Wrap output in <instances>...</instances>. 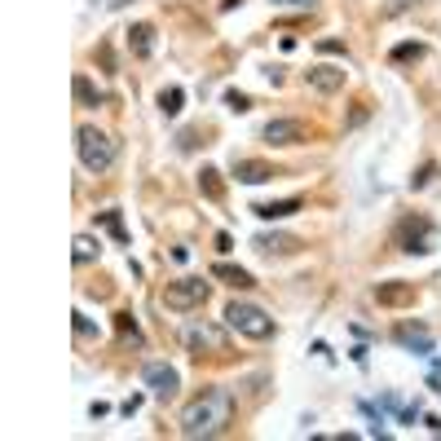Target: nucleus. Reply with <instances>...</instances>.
<instances>
[{
  "mask_svg": "<svg viewBox=\"0 0 441 441\" xmlns=\"http://www.w3.org/2000/svg\"><path fill=\"white\" fill-rule=\"evenodd\" d=\"M230 419H234V397H230V388L212 384V388H203L194 402H186V411H181V437H190V441H199V437H221L225 428H230Z\"/></svg>",
  "mask_w": 441,
  "mask_h": 441,
  "instance_id": "obj_1",
  "label": "nucleus"
},
{
  "mask_svg": "<svg viewBox=\"0 0 441 441\" xmlns=\"http://www.w3.org/2000/svg\"><path fill=\"white\" fill-rule=\"evenodd\" d=\"M75 155L89 172H110L115 159H120V141L110 133H102V128H93V124H79L75 128Z\"/></svg>",
  "mask_w": 441,
  "mask_h": 441,
  "instance_id": "obj_2",
  "label": "nucleus"
},
{
  "mask_svg": "<svg viewBox=\"0 0 441 441\" xmlns=\"http://www.w3.org/2000/svg\"><path fill=\"white\" fill-rule=\"evenodd\" d=\"M225 326H230L234 335H243V340H269L274 335V318L260 305H248V300L225 305Z\"/></svg>",
  "mask_w": 441,
  "mask_h": 441,
  "instance_id": "obj_3",
  "label": "nucleus"
},
{
  "mask_svg": "<svg viewBox=\"0 0 441 441\" xmlns=\"http://www.w3.org/2000/svg\"><path fill=\"white\" fill-rule=\"evenodd\" d=\"M207 296H212V283L186 274V279H172L168 287H163V309H172V314H194V309L207 305Z\"/></svg>",
  "mask_w": 441,
  "mask_h": 441,
  "instance_id": "obj_4",
  "label": "nucleus"
},
{
  "mask_svg": "<svg viewBox=\"0 0 441 441\" xmlns=\"http://www.w3.org/2000/svg\"><path fill=\"white\" fill-rule=\"evenodd\" d=\"M309 137H314V128L305 120H269L260 128V141L265 146H305Z\"/></svg>",
  "mask_w": 441,
  "mask_h": 441,
  "instance_id": "obj_5",
  "label": "nucleus"
},
{
  "mask_svg": "<svg viewBox=\"0 0 441 441\" xmlns=\"http://www.w3.org/2000/svg\"><path fill=\"white\" fill-rule=\"evenodd\" d=\"M141 380H146V388H151L159 402H172V397H177V388H181V375H177L168 362H146Z\"/></svg>",
  "mask_w": 441,
  "mask_h": 441,
  "instance_id": "obj_6",
  "label": "nucleus"
},
{
  "mask_svg": "<svg viewBox=\"0 0 441 441\" xmlns=\"http://www.w3.org/2000/svg\"><path fill=\"white\" fill-rule=\"evenodd\" d=\"M428 234H433V225H428V221L406 217V221L397 225V248H402V252H411V256H423V252H428Z\"/></svg>",
  "mask_w": 441,
  "mask_h": 441,
  "instance_id": "obj_7",
  "label": "nucleus"
},
{
  "mask_svg": "<svg viewBox=\"0 0 441 441\" xmlns=\"http://www.w3.org/2000/svg\"><path fill=\"white\" fill-rule=\"evenodd\" d=\"M186 345H190V353H199V357H203V349L207 353H225V335L217 331V326H207V322H190L186 326Z\"/></svg>",
  "mask_w": 441,
  "mask_h": 441,
  "instance_id": "obj_8",
  "label": "nucleus"
},
{
  "mask_svg": "<svg viewBox=\"0 0 441 441\" xmlns=\"http://www.w3.org/2000/svg\"><path fill=\"white\" fill-rule=\"evenodd\" d=\"M305 84L314 89V93H326V97H331V93L345 89V67H326V62H322V67H309V71H305Z\"/></svg>",
  "mask_w": 441,
  "mask_h": 441,
  "instance_id": "obj_9",
  "label": "nucleus"
},
{
  "mask_svg": "<svg viewBox=\"0 0 441 441\" xmlns=\"http://www.w3.org/2000/svg\"><path fill=\"white\" fill-rule=\"evenodd\" d=\"M415 283H380L371 291V300L375 305H384V309H402V305H415Z\"/></svg>",
  "mask_w": 441,
  "mask_h": 441,
  "instance_id": "obj_10",
  "label": "nucleus"
},
{
  "mask_svg": "<svg viewBox=\"0 0 441 441\" xmlns=\"http://www.w3.org/2000/svg\"><path fill=\"white\" fill-rule=\"evenodd\" d=\"M305 248V238L296 234H256V252H265V256H296Z\"/></svg>",
  "mask_w": 441,
  "mask_h": 441,
  "instance_id": "obj_11",
  "label": "nucleus"
},
{
  "mask_svg": "<svg viewBox=\"0 0 441 441\" xmlns=\"http://www.w3.org/2000/svg\"><path fill=\"white\" fill-rule=\"evenodd\" d=\"M234 177H238L243 186H260V181H269V177H279V168L265 163V159H238L234 163Z\"/></svg>",
  "mask_w": 441,
  "mask_h": 441,
  "instance_id": "obj_12",
  "label": "nucleus"
},
{
  "mask_svg": "<svg viewBox=\"0 0 441 441\" xmlns=\"http://www.w3.org/2000/svg\"><path fill=\"white\" fill-rule=\"evenodd\" d=\"M393 335L406 349H415V353H433V335H428V326H419V322H397Z\"/></svg>",
  "mask_w": 441,
  "mask_h": 441,
  "instance_id": "obj_13",
  "label": "nucleus"
},
{
  "mask_svg": "<svg viewBox=\"0 0 441 441\" xmlns=\"http://www.w3.org/2000/svg\"><path fill=\"white\" fill-rule=\"evenodd\" d=\"M212 279H221L225 287H234V291H252V287H256V279H252L248 269L225 265V260H217V265H212Z\"/></svg>",
  "mask_w": 441,
  "mask_h": 441,
  "instance_id": "obj_14",
  "label": "nucleus"
},
{
  "mask_svg": "<svg viewBox=\"0 0 441 441\" xmlns=\"http://www.w3.org/2000/svg\"><path fill=\"white\" fill-rule=\"evenodd\" d=\"M128 49H133V58H151L155 53V27L151 23H133L128 27Z\"/></svg>",
  "mask_w": 441,
  "mask_h": 441,
  "instance_id": "obj_15",
  "label": "nucleus"
},
{
  "mask_svg": "<svg viewBox=\"0 0 441 441\" xmlns=\"http://www.w3.org/2000/svg\"><path fill=\"white\" fill-rule=\"evenodd\" d=\"M305 207V199H279V203H256L252 212L260 221H283V217H291V212H300Z\"/></svg>",
  "mask_w": 441,
  "mask_h": 441,
  "instance_id": "obj_16",
  "label": "nucleus"
},
{
  "mask_svg": "<svg viewBox=\"0 0 441 441\" xmlns=\"http://www.w3.org/2000/svg\"><path fill=\"white\" fill-rule=\"evenodd\" d=\"M97 252H102V243H97L93 234H75V243H71V256L79 260V265H89V260H97Z\"/></svg>",
  "mask_w": 441,
  "mask_h": 441,
  "instance_id": "obj_17",
  "label": "nucleus"
},
{
  "mask_svg": "<svg viewBox=\"0 0 441 441\" xmlns=\"http://www.w3.org/2000/svg\"><path fill=\"white\" fill-rule=\"evenodd\" d=\"M71 89H75V102H79V106H102V93L89 84V75H75Z\"/></svg>",
  "mask_w": 441,
  "mask_h": 441,
  "instance_id": "obj_18",
  "label": "nucleus"
},
{
  "mask_svg": "<svg viewBox=\"0 0 441 441\" xmlns=\"http://www.w3.org/2000/svg\"><path fill=\"white\" fill-rule=\"evenodd\" d=\"M181 102H186V89H163L159 93V110H163V115H181Z\"/></svg>",
  "mask_w": 441,
  "mask_h": 441,
  "instance_id": "obj_19",
  "label": "nucleus"
},
{
  "mask_svg": "<svg viewBox=\"0 0 441 441\" xmlns=\"http://www.w3.org/2000/svg\"><path fill=\"white\" fill-rule=\"evenodd\" d=\"M199 190L207 194L212 203H217V199H221V172H217V168H203V172H199Z\"/></svg>",
  "mask_w": 441,
  "mask_h": 441,
  "instance_id": "obj_20",
  "label": "nucleus"
},
{
  "mask_svg": "<svg viewBox=\"0 0 441 441\" xmlns=\"http://www.w3.org/2000/svg\"><path fill=\"white\" fill-rule=\"evenodd\" d=\"M225 106H230V110H238V115H243V110L252 106V97H248V93H238V89H230V93H225Z\"/></svg>",
  "mask_w": 441,
  "mask_h": 441,
  "instance_id": "obj_21",
  "label": "nucleus"
},
{
  "mask_svg": "<svg viewBox=\"0 0 441 441\" xmlns=\"http://www.w3.org/2000/svg\"><path fill=\"white\" fill-rule=\"evenodd\" d=\"M102 225H106V230H110V234H115L120 243H128V234H124V225H120V212H102Z\"/></svg>",
  "mask_w": 441,
  "mask_h": 441,
  "instance_id": "obj_22",
  "label": "nucleus"
},
{
  "mask_svg": "<svg viewBox=\"0 0 441 441\" xmlns=\"http://www.w3.org/2000/svg\"><path fill=\"white\" fill-rule=\"evenodd\" d=\"M406 58H423V44H397L393 49V62H406Z\"/></svg>",
  "mask_w": 441,
  "mask_h": 441,
  "instance_id": "obj_23",
  "label": "nucleus"
},
{
  "mask_svg": "<svg viewBox=\"0 0 441 441\" xmlns=\"http://www.w3.org/2000/svg\"><path fill=\"white\" fill-rule=\"evenodd\" d=\"M115 318H120V335H133V340H141V331H137L133 314H115Z\"/></svg>",
  "mask_w": 441,
  "mask_h": 441,
  "instance_id": "obj_24",
  "label": "nucleus"
},
{
  "mask_svg": "<svg viewBox=\"0 0 441 441\" xmlns=\"http://www.w3.org/2000/svg\"><path fill=\"white\" fill-rule=\"evenodd\" d=\"M433 177H437V163H423V168H419V177H411V186L419 190V186H428Z\"/></svg>",
  "mask_w": 441,
  "mask_h": 441,
  "instance_id": "obj_25",
  "label": "nucleus"
},
{
  "mask_svg": "<svg viewBox=\"0 0 441 441\" xmlns=\"http://www.w3.org/2000/svg\"><path fill=\"white\" fill-rule=\"evenodd\" d=\"M318 49H322V53H340V58H349V49L340 44V40H318Z\"/></svg>",
  "mask_w": 441,
  "mask_h": 441,
  "instance_id": "obj_26",
  "label": "nucleus"
},
{
  "mask_svg": "<svg viewBox=\"0 0 441 441\" xmlns=\"http://www.w3.org/2000/svg\"><path fill=\"white\" fill-rule=\"evenodd\" d=\"M269 5H283V9H314L318 0H269Z\"/></svg>",
  "mask_w": 441,
  "mask_h": 441,
  "instance_id": "obj_27",
  "label": "nucleus"
},
{
  "mask_svg": "<svg viewBox=\"0 0 441 441\" xmlns=\"http://www.w3.org/2000/svg\"><path fill=\"white\" fill-rule=\"evenodd\" d=\"M411 5H415V0H388V13H406Z\"/></svg>",
  "mask_w": 441,
  "mask_h": 441,
  "instance_id": "obj_28",
  "label": "nucleus"
}]
</instances>
